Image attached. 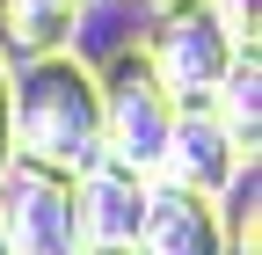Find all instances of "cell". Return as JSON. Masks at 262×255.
<instances>
[{
  "label": "cell",
  "instance_id": "obj_8",
  "mask_svg": "<svg viewBox=\"0 0 262 255\" xmlns=\"http://www.w3.org/2000/svg\"><path fill=\"white\" fill-rule=\"evenodd\" d=\"M95 15V0H0V51H51V44H73V29Z\"/></svg>",
  "mask_w": 262,
  "mask_h": 255
},
{
  "label": "cell",
  "instance_id": "obj_11",
  "mask_svg": "<svg viewBox=\"0 0 262 255\" xmlns=\"http://www.w3.org/2000/svg\"><path fill=\"white\" fill-rule=\"evenodd\" d=\"M0 255H15V248H8V233H0Z\"/></svg>",
  "mask_w": 262,
  "mask_h": 255
},
{
  "label": "cell",
  "instance_id": "obj_12",
  "mask_svg": "<svg viewBox=\"0 0 262 255\" xmlns=\"http://www.w3.org/2000/svg\"><path fill=\"white\" fill-rule=\"evenodd\" d=\"M139 8H153V0H139Z\"/></svg>",
  "mask_w": 262,
  "mask_h": 255
},
{
  "label": "cell",
  "instance_id": "obj_1",
  "mask_svg": "<svg viewBox=\"0 0 262 255\" xmlns=\"http://www.w3.org/2000/svg\"><path fill=\"white\" fill-rule=\"evenodd\" d=\"M15 153L58 168H88L102 153V88L73 44L29 51L15 73Z\"/></svg>",
  "mask_w": 262,
  "mask_h": 255
},
{
  "label": "cell",
  "instance_id": "obj_2",
  "mask_svg": "<svg viewBox=\"0 0 262 255\" xmlns=\"http://www.w3.org/2000/svg\"><path fill=\"white\" fill-rule=\"evenodd\" d=\"M95 88H102V153L124 161V168H139V175H153L160 146H168V124H175V95L153 73L146 44L110 51L95 66Z\"/></svg>",
  "mask_w": 262,
  "mask_h": 255
},
{
  "label": "cell",
  "instance_id": "obj_7",
  "mask_svg": "<svg viewBox=\"0 0 262 255\" xmlns=\"http://www.w3.org/2000/svg\"><path fill=\"white\" fill-rule=\"evenodd\" d=\"M131 255H233L226 248V197L182 182H153L146 189V219L131 233Z\"/></svg>",
  "mask_w": 262,
  "mask_h": 255
},
{
  "label": "cell",
  "instance_id": "obj_4",
  "mask_svg": "<svg viewBox=\"0 0 262 255\" xmlns=\"http://www.w3.org/2000/svg\"><path fill=\"white\" fill-rule=\"evenodd\" d=\"M0 233L15 255H80V189L73 168L15 153L0 168Z\"/></svg>",
  "mask_w": 262,
  "mask_h": 255
},
{
  "label": "cell",
  "instance_id": "obj_3",
  "mask_svg": "<svg viewBox=\"0 0 262 255\" xmlns=\"http://www.w3.org/2000/svg\"><path fill=\"white\" fill-rule=\"evenodd\" d=\"M146 58L153 73L168 80L175 102H211V88L233 66V29H226L219 0H153V22H146Z\"/></svg>",
  "mask_w": 262,
  "mask_h": 255
},
{
  "label": "cell",
  "instance_id": "obj_6",
  "mask_svg": "<svg viewBox=\"0 0 262 255\" xmlns=\"http://www.w3.org/2000/svg\"><path fill=\"white\" fill-rule=\"evenodd\" d=\"M73 189H80V255H131V233L146 219L153 175L95 153L88 168H73Z\"/></svg>",
  "mask_w": 262,
  "mask_h": 255
},
{
  "label": "cell",
  "instance_id": "obj_9",
  "mask_svg": "<svg viewBox=\"0 0 262 255\" xmlns=\"http://www.w3.org/2000/svg\"><path fill=\"white\" fill-rule=\"evenodd\" d=\"M211 110L226 117V132H233L248 153L262 146V44H241V51H233L226 80L211 88Z\"/></svg>",
  "mask_w": 262,
  "mask_h": 255
},
{
  "label": "cell",
  "instance_id": "obj_10",
  "mask_svg": "<svg viewBox=\"0 0 262 255\" xmlns=\"http://www.w3.org/2000/svg\"><path fill=\"white\" fill-rule=\"evenodd\" d=\"M15 161V58L0 51V168Z\"/></svg>",
  "mask_w": 262,
  "mask_h": 255
},
{
  "label": "cell",
  "instance_id": "obj_5",
  "mask_svg": "<svg viewBox=\"0 0 262 255\" xmlns=\"http://www.w3.org/2000/svg\"><path fill=\"white\" fill-rule=\"evenodd\" d=\"M241 175H255V153L226 132V117L211 102H175V124H168V146H160L153 182H182V189H204V197H233Z\"/></svg>",
  "mask_w": 262,
  "mask_h": 255
}]
</instances>
